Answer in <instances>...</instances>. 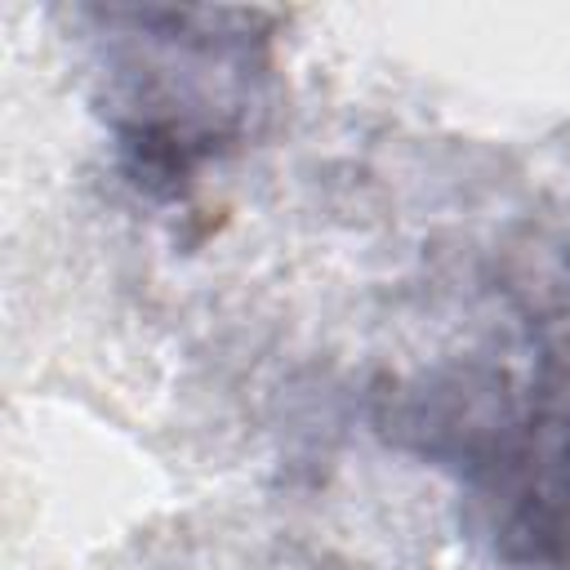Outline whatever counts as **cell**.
Masks as SVG:
<instances>
[{
    "label": "cell",
    "instance_id": "1",
    "mask_svg": "<svg viewBox=\"0 0 570 570\" xmlns=\"http://www.w3.org/2000/svg\"><path fill=\"white\" fill-rule=\"evenodd\" d=\"M379 432L445 472L463 525L512 570H570V325L517 361H463L379 392Z\"/></svg>",
    "mask_w": 570,
    "mask_h": 570
},
{
    "label": "cell",
    "instance_id": "2",
    "mask_svg": "<svg viewBox=\"0 0 570 570\" xmlns=\"http://www.w3.org/2000/svg\"><path fill=\"white\" fill-rule=\"evenodd\" d=\"M98 111L147 196H183L272 111L276 18L258 9L85 4Z\"/></svg>",
    "mask_w": 570,
    "mask_h": 570
}]
</instances>
